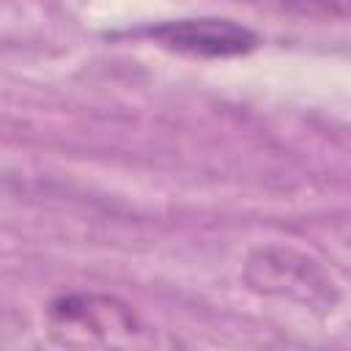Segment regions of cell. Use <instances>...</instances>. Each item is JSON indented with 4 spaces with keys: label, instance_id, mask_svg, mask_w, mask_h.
Returning <instances> with one entry per match:
<instances>
[{
    "label": "cell",
    "instance_id": "1",
    "mask_svg": "<svg viewBox=\"0 0 351 351\" xmlns=\"http://www.w3.org/2000/svg\"><path fill=\"white\" fill-rule=\"evenodd\" d=\"M247 282L258 293L288 296L304 302L310 307H332L335 291L326 274L318 269L315 261L282 250V247H263L250 255L247 261Z\"/></svg>",
    "mask_w": 351,
    "mask_h": 351
},
{
    "label": "cell",
    "instance_id": "2",
    "mask_svg": "<svg viewBox=\"0 0 351 351\" xmlns=\"http://www.w3.org/2000/svg\"><path fill=\"white\" fill-rule=\"evenodd\" d=\"M165 49L192 58H236L258 47V36L230 19H176L140 30Z\"/></svg>",
    "mask_w": 351,
    "mask_h": 351
}]
</instances>
